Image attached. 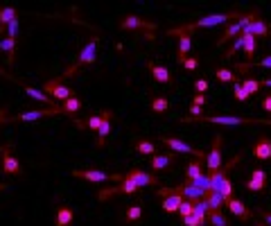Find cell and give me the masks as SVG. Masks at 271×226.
I'll use <instances>...</instances> for the list:
<instances>
[{
    "instance_id": "1",
    "label": "cell",
    "mask_w": 271,
    "mask_h": 226,
    "mask_svg": "<svg viewBox=\"0 0 271 226\" xmlns=\"http://www.w3.org/2000/svg\"><path fill=\"white\" fill-rule=\"evenodd\" d=\"M242 14L239 12H226V14H208V16H203L199 20H195V23H187V25H181V28H170L168 34L170 36H176V34H192V30H199V28H217V25H224L228 23V20L233 18H239Z\"/></svg>"
},
{
    "instance_id": "2",
    "label": "cell",
    "mask_w": 271,
    "mask_h": 226,
    "mask_svg": "<svg viewBox=\"0 0 271 226\" xmlns=\"http://www.w3.org/2000/svg\"><path fill=\"white\" fill-rule=\"evenodd\" d=\"M181 122L199 124V122H210V124H224V127H237V124H267L271 127V118L260 120V118H242V115H199V118H185Z\"/></svg>"
},
{
    "instance_id": "3",
    "label": "cell",
    "mask_w": 271,
    "mask_h": 226,
    "mask_svg": "<svg viewBox=\"0 0 271 226\" xmlns=\"http://www.w3.org/2000/svg\"><path fill=\"white\" fill-rule=\"evenodd\" d=\"M95 52H97V36H93L91 41L82 48V52H79V57H77V61L72 64L68 70L64 72V75L59 77V80H64V77H68V75H72V72L77 70L79 66H91V64H95Z\"/></svg>"
},
{
    "instance_id": "4",
    "label": "cell",
    "mask_w": 271,
    "mask_h": 226,
    "mask_svg": "<svg viewBox=\"0 0 271 226\" xmlns=\"http://www.w3.org/2000/svg\"><path fill=\"white\" fill-rule=\"evenodd\" d=\"M255 18H258V12H255V9H253V12H249V14H242V16H239V18L235 20V23L228 25V28L224 30V34L220 36V39H217V45L226 43V41H231V39H237V36L242 34V30L247 28V25L251 23V20H255Z\"/></svg>"
},
{
    "instance_id": "5",
    "label": "cell",
    "mask_w": 271,
    "mask_h": 226,
    "mask_svg": "<svg viewBox=\"0 0 271 226\" xmlns=\"http://www.w3.org/2000/svg\"><path fill=\"white\" fill-rule=\"evenodd\" d=\"M72 177L82 179V181L100 183V186H102V183H109V181L120 183L124 174H106V172H102V170H72Z\"/></svg>"
},
{
    "instance_id": "6",
    "label": "cell",
    "mask_w": 271,
    "mask_h": 226,
    "mask_svg": "<svg viewBox=\"0 0 271 226\" xmlns=\"http://www.w3.org/2000/svg\"><path fill=\"white\" fill-rule=\"evenodd\" d=\"M0 167H3V174L7 177H18L20 172H23V167H20V161L14 156L12 152V145H5L3 149H0Z\"/></svg>"
},
{
    "instance_id": "7",
    "label": "cell",
    "mask_w": 271,
    "mask_h": 226,
    "mask_svg": "<svg viewBox=\"0 0 271 226\" xmlns=\"http://www.w3.org/2000/svg\"><path fill=\"white\" fill-rule=\"evenodd\" d=\"M222 145H224V138L220 134L212 138V147H210V152L206 154V165H208V172L210 174H215V172H220L222 170Z\"/></svg>"
},
{
    "instance_id": "8",
    "label": "cell",
    "mask_w": 271,
    "mask_h": 226,
    "mask_svg": "<svg viewBox=\"0 0 271 226\" xmlns=\"http://www.w3.org/2000/svg\"><path fill=\"white\" fill-rule=\"evenodd\" d=\"M158 197L163 199V210H165V213H176V210H179V206H181V202H183V194H181L179 188H176V190L160 188Z\"/></svg>"
},
{
    "instance_id": "9",
    "label": "cell",
    "mask_w": 271,
    "mask_h": 226,
    "mask_svg": "<svg viewBox=\"0 0 271 226\" xmlns=\"http://www.w3.org/2000/svg\"><path fill=\"white\" fill-rule=\"evenodd\" d=\"M43 93H48V95L55 99V102H66V99L72 95L70 86H64V84H61V80H50V82H45Z\"/></svg>"
},
{
    "instance_id": "10",
    "label": "cell",
    "mask_w": 271,
    "mask_h": 226,
    "mask_svg": "<svg viewBox=\"0 0 271 226\" xmlns=\"http://www.w3.org/2000/svg\"><path fill=\"white\" fill-rule=\"evenodd\" d=\"M61 113V104L55 109H41V111H23L14 118H7V122H32V120H41V118H48V115H57Z\"/></svg>"
},
{
    "instance_id": "11",
    "label": "cell",
    "mask_w": 271,
    "mask_h": 226,
    "mask_svg": "<svg viewBox=\"0 0 271 226\" xmlns=\"http://www.w3.org/2000/svg\"><path fill=\"white\" fill-rule=\"evenodd\" d=\"M160 140H163L165 147H170V149L176 152V154H192V156H197V159H206V152L195 149V147H190L187 143H183V140H179V138H160Z\"/></svg>"
},
{
    "instance_id": "12",
    "label": "cell",
    "mask_w": 271,
    "mask_h": 226,
    "mask_svg": "<svg viewBox=\"0 0 271 226\" xmlns=\"http://www.w3.org/2000/svg\"><path fill=\"white\" fill-rule=\"evenodd\" d=\"M226 210L233 215V217H237V219H242V222H247V219H251L253 217V210L249 208V206H244V202L242 199H237V197H231V199H226Z\"/></svg>"
},
{
    "instance_id": "13",
    "label": "cell",
    "mask_w": 271,
    "mask_h": 226,
    "mask_svg": "<svg viewBox=\"0 0 271 226\" xmlns=\"http://www.w3.org/2000/svg\"><path fill=\"white\" fill-rule=\"evenodd\" d=\"M127 179H131V181L136 183L138 188H149V186H158V177L149 174V172H143L138 170V167H133V170H129L127 174H124Z\"/></svg>"
},
{
    "instance_id": "14",
    "label": "cell",
    "mask_w": 271,
    "mask_h": 226,
    "mask_svg": "<svg viewBox=\"0 0 271 226\" xmlns=\"http://www.w3.org/2000/svg\"><path fill=\"white\" fill-rule=\"evenodd\" d=\"M251 152H253V156L258 161H262V163L271 161V138H269V136H260V138L253 143Z\"/></svg>"
},
{
    "instance_id": "15",
    "label": "cell",
    "mask_w": 271,
    "mask_h": 226,
    "mask_svg": "<svg viewBox=\"0 0 271 226\" xmlns=\"http://www.w3.org/2000/svg\"><path fill=\"white\" fill-rule=\"evenodd\" d=\"M247 190L251 192H264L267 190V172L262 167H255L251 172V179L247 181Z\"/></svg>"
},
{
    "instance_id": "16",
    "label": "cell",
    "mask_w": 271,
    "mask_h": 226,
    "mask_svg": "<svg viewBox=\"0 0 271 226\" xmlns=\"http://www.w3.org/2000/svg\"><path fill=\"white\" fill-rule=\"evenodd\" d=\"M111 118H113V111H104L102 113V122H100V129H97V138H95V145L97 147L106 145V138H109V134H111Z\"/></svg>"
},
{
    "instance_id": "17",
    "label": "cell",
    "mask_w": 271,
    "mask_h": 226,
    "mask_svg": "<svg viewBox=\"0 0 271 226\" xmlns=\"http://www.w3.org/2000/svg\"><path fill=\"white\" fill-rule=\"evenodd\" d=\"M147 68H149V75H152L158 84H174V77H172V72L165 66L154 64V61H147Z\"/></svg>"
},
{
    "instance_id": "18",
    "label": "cell",
    "mask_w": 271,
    "mask_h": 226,
    "mask_svg": "<svg viewBox=\"0 0 271 226\" xmlns=\"http://www.w3.org/2000/svg\"><path fill=\"white\" fill-rule=\"evenodd\" d=\"M120 28L122 30H154V25L147 23V20H143V18H138V16H133V14H129L127 18L120 20Z\"/></svg>"
},
{
    "instance_id": "19",
    "label": "cell",
    "mask_w": 271,
    "mask_h": 226,
    "mask_svg": "<svg viewBox=\"0 0 271 226\" xmlns=\"http://www.w3.org/2000/svg\"><path fill=\"white\" fill-rule=\"evenodd\" d=\"M75 222V210L70 206H59L55 213V226H70Z\"/></svg>"
},
{
    "instance_id": "20",
    "label": "cell",
    "mask_w": 271,
    "mask_h": 226,
    "mask_svg": "<svg viewBox=\"0 0 271 226\" xmlns=\"http://www.w3.org/2000/svg\"><path fill=\"white\" fill-rule=\"evenodd\" d=\"M242 32H247V34H251V36H271V32H269V25L264 23V20H260V18H255V20H251V23L247 25V28L242 30Z\"/></svg>"
},
{
    "instance_id": "21",
    "label": "cell",
    "mask_w": 271,
    "mask_h": 226,
    "mask_svg": "<svg viewBox=\"0 0 271 226\" xmlns=\"http://www.w3.org/2000/svg\"><path fill=\"white\" fill-rule=\"evenodd\" d=\"M23 91H25V95H28V97H32V99H36V102L48 104L50 109H55V99H52L48 93L39 91V88H34V86H25V84H23Z\"/></svg>"
},
{
    "instance_id": "22",
    "label": "cell",
    "mask_w": 271,
    "mask_h": 226,
    "mask_svg": "<svg viewBox=\"0 0 271 226\" xmlns=\"http://www.w3.org/2000/svg\"><path fill=\"white\" fill-rule=\"evenodd\" d=\"M237 72L239 75H247L249 70H253V68H264V70H271V55L262 57L260 61H253V64H247V61H242V64H237Z\"/></svg>"
},
{
    "instance_id": "23",
    "label": "cell",
    "mask_w": 271,
    "mask_h": 226,
    "mask_svg": "<svg viewBox=\"0 0 271 226\" xmlns=\"http://www.w3.org/2000/svg\"><path fill=\"white\" fill-rule=\"evenodd\" d=\"M176 39H179V57H176V61L183 64L187 59V55H190V50H192V36L190 34H176Z\"/></svg>"
},
{
    "instance_id": "24",
    "label": "cell",
    "mask_w": 271,
    "mask_h": 226,
    "mask_svg": "<svg viewBox=\"0 0 271 226\" xmlns=\"http://www.w3.org/2000/svg\"><path fill=\"white\" fill-rule=\"evenodd\" d=\"M172 163H174V156H170V154H154V159H149V167H152V172H160V170H168Z\"/></svg>"
},
{
    "instance_id": "25",
    "label": "cell",
    "mask_w": 271,
    "mask_h": 226,
    "mask_svg": "<svg viewBox=\"0 0 271 226\" xmlns=\"http://www.w3.org/2000/svg\"><path fill=\"white\" fill-rule=\"evenodd\" d=\"M79 109H82V99L77 97V95H70V97L66 99V102H61V113H64V115H70V118H72V115H75L77 111H79Z\"/></svg>"
},
{
    "instance_id": "26",
    "label": "cell",
    "mask_w": 271,
    "mask_h": 226,
    "mask_svg": "<svg viewBox=\"0 0 271 226\" xmlns=\"http://www.w3.org/2000/svg\"><path fill=\"white\" fill-rule=\"evenodd\" d=\"M203 163H206V159H197V161L187 163V165H185V174H187V181H195V179H199V177H201Z\"/></svg>"
},
{
    "instance_id": "27",
    "label": "cell",
    "mask_w": 271,
    "mask_h": 226,
    "mask_svg": "<svg viewBox=\"0 0 271 226\" xmlns=\"http://www.w3.org/2000/svg\"><path fill=\"white\" fill-rule=\"evenodd\" d=\"M133 149L138 152V154L143 156H154L156 154V145L152 143V140H145V138H138L133 143Z\"/></svg>"
},
{
    "instance_id": "28",
    "label": "cell",
    "mask_w": 271,
    "mask_h": 226,
    "mask_svg": "<svg viewBox=\"0 0 271 226\" xmlns=\"http://www.w3.org/2000/svg\"><path fill=\"white\" fill-rule=\"evenodd\" d=\"M242 39H244L242 48H244V52H247V64H253V57H255V36L242 32Z\"/></svg>"
},
{
    "instance_id": "29",
    "label": "cell",
    "mask_w": 271,
    "mask_h": 226,
    "mask_svg": "<svg viewBox=\"0 0 271 226\" xmlns=\"http://www.w3.org/2000/svg\"><path fill=\"white\" fill-rule=\"evenodd\" d=\"M149 107H152L154 113H165L170 109V102H168V97H165V95H152Z\"/></svg>"
},
{
    "instance_id": "30",
    "label": "cell",
    "mask_w": 271,
    "mask_h": 226,
    "mask_svg": "<svg viewBox=\"0 0 271 226\" xmlns=\"http://www.w3.org/2000/svg\"><path fill=\"white\" fill-rule=\"evenodd\" d=\"M215 77L220 82H224V84H237L239 80H237V72H233V70H228V68H217L215 70Z\"/></svg>"
},
{
    "instance_id": "31",
    "label": "cell",
    "mask_w": 271,
    "mask_h": 226,
    "mask_svg": "<svg viewBox=\"0 0 271 226\" xmlns=\"http://www.w3.org/2000/svg\"><path fill=\"white\" fill-rule=\"evenodd\" d=\"M14 18H16V9H14V7H3V9H0V32H3V30L7 28Z\"/></svg>"
},
{
    "instance_id": "32",
    "label": "cell",
    "mask_w": 271,
    "mask_h": 226,
    "mask_svg": "<svg viewBox=\"0 0 271 226\" xmlns=\"http://www.w3.org/2000/svg\"><path fill=\"white\" fill-rule=\"evenodd\" d=\"M206 219L210 222V226H231L226 222V217L220 213V210H208L206 213Z\"/></svg>"
},
{
    "instance_id": "33",
    "label": "cell",
    "mask_w": 271,
    "mask_h": 226,
    "mask_svg": "<svg viewBox=\"0 0 271 226\" xmlns=\"http://www.w3.org/2000/svg\"><path fill=\"white\" fill-rule=\"evenodd\" d=\"M239 86H242L249 95H253V93H258L260 88H262V86H260V80H251V77H244V80L239 82Z\"/></svg>"
},
{
    "instance_id": "34",
    "label": "cell",
    "mask_w": 271,
    "mask_h": 226,
    "mask_svg": "<svg viewBox=\"0 0 271 226\" xmlns=\"http://www.w3.org/2000/svg\"><path fill=\"white\" fill-rule=\"evenodd\" d=\"M140 217H143V206H140V204H133V206L127 208V215H124L127 222H138Z\"/></svg>"
},
{
    "instance_id": "35",
    "label": "cell",
    "mask_w": 271,
    "mask_h": 226,
    "mask_svg": "<svg viewBox=\"0 0 271 226\" xmlns=\"http://www.w3.org/2000/svg\"><path fill=\"white\" fill-rule=\"evenodd\" d=\"M14 48H16V39H9V36H7V39L0 41V50L9 55V64L14 61Z\"/></svg>"
},
{
    "instance_id": "36",
    "label": "cell",
    "mask_w": 271,
    "mask_h": 226,
    "mask_svg": "<svg viewBox=\"0 0 271 226\" xmlns=\"http://www.w3.org/2000/svg\"><path fill=\"white\" fill-rule=\"evenodd\" d=\"M217 192L222 194L224 202H226V199H231V197H233V181H231V179H228V177L224 179L222 186H220V190H217Z\"/></svg>"
},
{
    "instance_id": "37",
    "label": "cell",
    "mask_w": 271,
    "mask_h": 226,
    "mask_svg": "<svg viewBox=\"0 0 271 226\" xmlns=\"http://www.w3.org/2000/svg\"><path fill=\"white\" fill-rule=\"evenodd\" d=\"M242 43H244V39H242V34H239L237 39H235V43H233L228 50H224V55H222V57H224V59H231V57H235L237 52L242 50Z\"/></svg>"
},
{
    "instance_id": "38",
    "label": "cell",
    "mask_w": 271,
    "mask_h": 226,
    "mask_svg": "<svg viewBox=\"0 0 271 226\" xmlns=\"http://www.w3.org/2000/svg\"><path fill=\"white\" fill-rule=\"evenodd\" d=\"M176 213H179L181 217H190V215H195V204H192V202H187V199H183Z\"/></svg>"
},
{
    "instance_id": "39",
    "label": "cell",
    "mask_w": 271,
    "mask_h": 226,
    "mask_svg": "<svg viewBox=\"0 0 271 226\" xmlns=\"http://www.w3.org/2000/svg\"><path fill=\"white\" fill-rule=\"evenodd\" d=\"M208 219L206 215H190V217H183V224L185 226H203Z\"/></svg>"
},
{
    "instance_id": "40",
    "label": "cell",
    "mask_w": 271,
    "mask_h": 226,
    "mask_svg": "<svg viewBox=\"0 0 271 226\" xmlns=\"http://www.w3.org/2000/svg\"><path fill=\"white\" fill-rule=\"evenodd\" d=\"M233 93H235V99H237V102H247V99L251 97L247 91H244L242 86H239V82H237V84H233Z\"/></svg>"
},
{
    "instance_id": "41",
    "label": "cell",
    "mask_w": 271,
    "mask_h": 226,
    "mask_svg": "<svg viewBox=\"0 0 271 226\" xmlns=\"http://www.w3.org/2000/svg\"><path fill=\"white\" fill-rule=\"evenodd\" d=\"M181 66H183L187 72H192V70H197V68H199V59H197V57H187Z\"/></svg>"
},
{
    "instance_id": "42",
    "label": "cell",
    "mask_w": 271,
    "mask_h": 226,
    "mask_svg": "<svg viewBox=\"0 0 271 226\" xmlns=\"http://www.w3.org/2000/svg\"><path fill=\"white\" fill-rule=\"evenodd\" d=\"M100 122H102V115H91V118L86 120V129L97 131V129H100Z\"/></svg>"
},
{
    "instance_id": "43",
    "label": "cell",
    "mask_w": 271,
    "mask_h": 226,
    "mask_svg": "<svg viewBox=\"0 0 271 226\" xmlns=\"http://www.w3.org/2000/svg\"><path fill=\"white\" fill-rule=\"evenodd\" d=\"M208 86H210V84H208V80H197V82H195L197 95H206V93H208Z\"/></svg>"
},
{
    "instance_id": "44",
    "label": "cell",
    "mask_w": 271,
    "mask_h": 226,
    "mask_svg": "<svg viewBox=\"0 0 271 226\" xmlns=\"http://www.w3.org/2000/svg\"><path fill=\"white\" fill-rule=\"evenodd\" d=\"M5 32H7V36L9 39H16V34H18V18H14L12 23L5 28Z\"/></svg>"
},
{
    "instance_id": "45",
    "label": "cell",
    "mask_w": 271,
    "mask_h": 226,
    "mask_svg": "<svg viewBox=\"0 0 271 226\" xmlns=\"http://www.w3.org/2000/svg\"><path fill=\"white\" fill-rule=\"evenodd\" d=\"M255 213L260 215V219H262V224H264V226H271V213H269L267 208H258Z\"/></svg>"
},
{
    "instance_id": "46",
    "label": "cell",
    "mask_w": 271,
    "mask_h": 226,
    "mask_svg": "<svg viewBox=\"0 0 271 226\" xmlns=\"http://www.w3.org/2000/svg\"><path fill=\"white\" fill-rule=\"evenodd\" d=\"M260 107H262V111L271 113V93H267V95L262 97V102H260Z\"/></svg>"
},
{
    "instance_id": "47",
    "label": "cell",
    "mask_w": 271,
    "mask_h": 226,
    "mask_svg": "<svg viewBox=\"0 0 271 226\" xmlns=\"http://www.w3.org/2000/svg\"><path fill=\"white\" fill-rule=\"evenodd\" d=\"M203 104H206V95H195V97H192V107L203 109Z\"/></svg>"
},
{
    "instance_id": "48",
    "label": "cell",
    "mask_w": 271,
    "mask_h": 226,
    "mask_svg": "<svg viewBox=\"0 0 271 226\" xmlns=\"http://www.w3.org/2000/svg\"><path fill=\"white\" fill-rule=\"evenodd\" d=\"M260 86H267V88H271V80H262V82H260Z\"/></svg>"
},
{
    "instance_id": "49",
    "label": "cell",
    "mask_w": 271,
    "mask_h": 226,
    "mask_svg": "<svg viewBox=\"0 0 271 226\" xmlns=\"http://www.w3.org/2000/svg\"><path fill=\"white\" fill-rule=\"evenodd\" d=\"M5 188H7V186H5V183H0V192H3V190H5Z\"/></svg>"
},
{
    "instance_id": "50",
    "label": "cell",
    "mask_w": 271,
    "mask_h": 226,
    "mask_svg": "<svg viewBox=\"0 0 271 226\" xmlns=\"http://www.w3.org/2000/svg\"><path fill=\"white\" fill-rule=\"evenodd\" d=\"M3 118H5V111H0V122H3Z\"/></svg>"
},
{
    "instance_id": "51",
    "label": "cell",
    "mask_w": 271,
    "mask_h": 226,
    "mask_svg": "<svg viewBox=\"0 0 271 226\" xmlns=\"http://www.w3.org/2000/svg\"><path fill=\"white\" fill-rule=\"evenodd\" d=\"M255 226H264V224H262V222H258V224H255Z\"/></svg>"
}]
</instances>
